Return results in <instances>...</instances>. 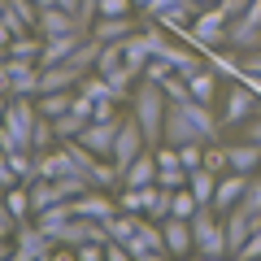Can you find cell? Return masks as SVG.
I'll return each mask as SVG.
<instances>
[{"label":"cell","mask_w":261,"mask_h":261,"mask_svg":"<svg viewBox=\"0 0 261 261\" xmlns=\"http://www.w3.org/2000/svg\"><path fill=\"white\" fill-rule=\"evenodd\" d=\"M166 87L152 83V79H140L135 83V96H130V113H135V122H140L144 140L148 144H161V126H166Z\"/></svg>","instance_id":"6da1fadb"},{"label":"cell","mask_w":261,"mask_h":261,"mask_svg":"<svg viewBox=\"0 0 261 261\" xmlns=\"http://www.w3.org/2000/svg\"><path fill=\"white\" fill-rule=\"evenodd\" d=\"M35 96H9V109L0 118V148L13 152V148H31V130H35Z\"/></svg>","instance_id":"7a4b0ae2"},{"label":"cell","mask_w":261,"mask_h":261,"mask_svg":"<svg viewBox=\"0 0 261 261\" xmlns=\"http://www.w3.org/2000/svg\"><path fill=\"white\" fill-rule=\"evenodd\" d=\"M192 235H196V257H200V261L231 257V244H226V222H222V214H214L209 205H200V209L192 214Z\"/></svg>","instance_id":"3957f363"},{"label":"cell","mask_w":261,"mask_h":261,"mask_svg":"<svg viewBox=\"0 0 261 261\" xmlns=\"http://www.w3.org/2000/svg\"><path fill=\"white\" fill-rule=\"evenodd\" d=\"M226 22H231V18H226L218 5H209V9H200V13L192 18V27L183 31V39H187L192 48H200V53H209V48H218V44L226 39Z\"/></svg>","instance_id":"277c9868"},{"label":"cell","mask_w":261,"mask_h":261,"mask_svg":"<svg viewBox=\"0 0 261 261\" xmlns=\"http://www.w3.org/2000/svg\"><path fill=\"white\" fill-rule=\"evenodd\" d=\"M126 252L130 261H166L170 248H166V231H161V222H152L148 214L140 218V231L126 240Z\"/></svg>","instance_id":"5b68a950"},{"label":"cell","mask_w":261,"mask_h":261,"mask_svg":"<svg viewBox=\"0 0 261 261\" xmlns=\"http://www.w3.org/2000/svg\"><path fill=\"white\" fill-rule=\"evenodd\" d=\"M226 39L235 48H248V53L261 48V0H248V9L226 22Z\"/></svg>","instance_id":"8992f818"},{"label":"cell","mask_w":261,"mask_h":261,"mask_svg":"<svg viewBox=\"0 0 261 261\" xmlns=\"http://www.w3.org/2000/svg\"><path fill=\"white\" fill-rule=\"evenodd\" d=\"M13 261H53V240L39 231L35 222H18L13 231Z\"/></svg>","instance_id":"52a82bcc"},{"label":"cell","mask_w":261,"mask_h":261,"mask_svg":"<svg viewBox=\"0 0 261 261\" xmlns=\"http://www.w3.org/2000/svg\"><path fill=\"white\" fill-rule=\"evenodd\" d=\"M122 122H126V118H118V113H113V118H92L83 126V135H79V144L92 148L96 157H113V140H118Z\"/></svg>","instance_id":"ba28073f"},{"label":"cell","mask_w":261,"mask_h":261,"mask_svg":"<svg viewBox=\"0 0 261 261\" xmlns=\"http://www.w3.org/2000/svg\"><path fill=\"white\" fill-rule=\"evenodd\" d=\"M148 148V140H144V130H140V122H135V113H130L126 122H122V130H118V140H113V166L118 170H126L130 161L140 157V152Z\"/></svg>","instance_id":"9c48e42d"},{"label":"cell","mask_w":261,"mask_h":261,"mask_svg":"<svg viewBox=\"0 0 261 261\" xmlns=\"http://www.w3.org/2000/svg\"><path fill=\"white\" fill-rule=\"evenodd\" d=\"M244 187H248V174H240V170L218 174V192H214V200H209V209L226 218V214H231V209L244 200Z\"/></svg>","instance_id":"30bf717a"},{"label":"cell","mask_w":261,"mask_h":261,"mask_svg":"<svg viewBox=\"0 0 261 261\" xmlns=\"http://www.w3.org/2000/svg\"><path fill=\"white\" fill-rule=\"evenodd\" d=\"M257 100H261V96L252 92V87L244 83V79H235L231 96H226V109H222V126H235V122L252 118V113H257Z\"/></svg>","instance_id":"8fae6325"},{"label":"cell","mask_w":261,"mask_h":261,"mask_svg":"<svg viewBox=\"0 0 261 261\" xmlns=\"http://www.w3.org/2000/svg\"><path fill=\"white\" fill-rule=\"evenodd\" d=\"M187 174H192V170L178 161V148L161 140L157 144V183L161 187H187Z\"/></svg>","instance_id":"7c38bea8"},{"label":"cell","mask_w":261,"mask_h":261,"mask_svg":"<svg viewBox=\"0 0 261 261\" xmlns=\"http://www.w3.org/2000/svg\"><path fill=\"white\" fill-rule=\"evenodd\" d=\"M70 209H74L79 218H96V222H109V218L118 214V205H113L100 187H87L83 196H74V200H70Z\"/></svg>","instance_id":"4fadbf2b"},{"label":"cell","mask_w":261,"mask_h":261,"mask_svg":"<svg viewBox=\"0 0 261 261\" xmlns=\"http://www.w3.org/2000/svg\"><path fill=\"white\" fill-rule=\"evenodd\" d=\"M161 231H166V248H170V257H187V252H196L192 218H174V214H170L166 222H161Z\"/></svg>","instance_id":"5bb4252c"},{"label":"cell","mask_w":261,"mask_h":261,"mask_svg":"<svg viewBox=\"0 0 261 261\" xmlns=\"http://www.w3.org/2000/svg\"><path fill=\"white\" fill-rule=\"evenodd\" d=\"M9 96H39V61L9 57Z\"/></svg>","instance_id":"9a60e30c"},{"label":"cell","mask_w":261,"mask_h":261,"mask_svg":"<svg viewBox=\"0 0 261 261\" xmlns=\"http://www.w3.org/2000/svg\"><path fill=\"white\" fill-rule=\"evenodd\" d=\"M35 31H39L44 39H57V35H70V31H83V27H79L74 13H65V9H57V5H48V9H39Z\"/></svg>","instance_id":"2e32d148"},{"label":"cell","mask_w":261,"mask_h":261,"mask_svg":"<svg viewBox=\"0 0 261 261\" xmlns=\"http://www.w3.org/2000/svg\"><path fill=\"white\" fill-rule=\"evenodd\" d=\"M257 226H261V214H248V209H240V205L226 214V244H231V257L240 252V244L248 240Z\"/></svg>","instance_id":"e0dca14e"},{"label":"cell","mask_w":261,"mask_h":261,"mask_svg":"<svg viewBox=\"0 0 261 261\" xmlns=\"http://www.w3.org/2000/svg\"><path fill=\"white\" fill-rule=\"evenodd\" d=\"M122 183H126V187H148V183H157V152L144 148L140 157L122 170Z\"/></svg>","instance_id":"ac0fdd59"},{"label":"cell","mask_w":261,"mask_h":261,"mask_svg":"<svg viewBox=\"0 0 261 261\" xmlns=\"http://www.w3.org/2000/svg\"><path fill=\"white\" fill-rule=\"evenodd\" d=\"M226 157H231V170H240V174H257V170H261V144H252V140L226 144Z\"/></svg>","instance_id":"d6986e66"},{"label":"cell","mask_w":261,"mask_h":261,"mask_svg":"<svg viewBox=\"0 0 261 261\" xmlns=\"http://www.w3.org/2000/svg\"><path fill=\"white\" fill-rule=\"evenodd\" d=\"M70 218H74L70 200H57V205H48V209H39V214H35V226H39V231H44L48 240L57 244V231H61V226L70 222Z\"/></svg>","instance_id":"ffe728a7"},{"label":"cell","mask_w":261,"mask_h":261,"mask_svg":"<svg viewBox=\"0 0 261 261\" xmlns=\"http://www.w3.org/2000/svg\"><path fill=\"white\" fill-rule=\"evenodd\" d=\"M161 61H166L170 70H174V74H183V79H192L196 70H205V65H200V57L192 53V44H187V48H174V44H166V48H161Z\"/></svg>","instance_id":"44dd1931"},{"label":"cell","mask_w":261,"mask_h":261,"mask_svg":"<svg viewBox=\"0 0 261 261\" xmlns=\"http://www.w3.org/2000/svg\"><path fill=\"white\" fill-rule=\"evenodd\" d=\"M130 31H135V18H130V13H118V18H96L92 35L105 39V44H113V39H126Z\"/></svg>","instance_id":"7402d4cb"},{"label":"cell","mask_w":261,"mask_h":261,"mask_svg":"<svg viewBox=\"0 0 261 261\" xmlns=\"http://www.w3.org/2000/svg\"><path fill=\"white\" fill-rule=\"evenodd\" d=\"M122 53H126V65L135 74H144V65L152 61V48H148V39H144V31H130V35L122 39Z\"/></svg>","instance_id":"603a6c76"},{"label":"cell","mask_w":261,"mask_h":261,"mask_svg":"<svg viewBox=\"0 0 261 261\" xmlns=\"http://www.w3.org/2000/svg\"><path fill=\"white\" fill-rule=\"evenodd\" d=\"M196 13H200V9H196L192 0H183V5H170V9H157L152 18H157V27H170V31H187Z\"/></svg>","instance_id":"cb8c5ba5"},{"label":"cell","mask_w":261,"mask_h":261,"mask_svg":"<svg viewBox=\"0 0 261 261\" xmlns=\"http://www.w3.org/2000/svg\"><path fill=\"white\" fill-rule=\"evenodd\" d=\"M152 200H157V183H148V187H122L118 209H126V214H148Z\"/></svg>","instance_id":"d4e9b609"},{"label":"cell","mask_w":261,"mask_h":261,"mask_svg":"<svg viewBox=\"0 0 261 261\" xmlns=\"http://www.w3.org/2000/svg\"><path fill=\"white\" fill-rule=\"evenodd\" d=\"M187 187H192V196L200 200V205H209L214 200V192H218V174L209 166H196L192 174H187Z\"/></svg>","instance_id":"484cf974"},{"label":"cell","mask_w":261,"mask_h":261,"mask_svg":"<svg viewBox=\"0 0 261 261\" xmlns=\"http://www.w3.org/2000/svg\"><path fill=\"white\" fill-rule=\"evenodd\" d=\"M70 105H74V87H65V92H39L35 96V109L44 113V118H61Z\"/></svg>","instance_id":"4316f807"},{"label":"cell","mask_w":261,"mask_h":261,"mask_svg":"<svg viewBox=\"0 0 261 261\" xmlns=\"http://www.w3.org/2000/svg\"><path fill=\"white\" fill-rule=\"evenodd\" d=\"M39 53H44V35H13L9 48H5V57H18V61H39Z\"/></svg>","instance_id":"83f0119b"},{"label":"cell","mask_w":261,"mask_h":261,"mask_svg":"<svg viewBox=\"0 0 261 261\" xmlns=\"http://www.w3.org/2000/svg\"><path fill=\"white\" fill-rule=\"evenodd\" d=\"M27 196H31V214H39V209H48V205H57V200H61L57 178H35V183L27 187Z\"/></svg>","instance_id":"f1b7e54d"},{"label":"cell","mask_w":261,"mask_h":261,"mask_svg":"<svg viewBox=\"0 0 261 261\" xmlns=\"http://www.w3.org/2000/svg\"><path fill=\"white\" fill-rule=\"evenodd\" d=\"M87 122H92V118H87V113H79L74 105H70V109H65L61 118H53V126H57V140H79Z\"/></svg>","instance_id":"f546056e"},{"label":"cell","mask_w":261,"mask_h":261,"mask_svg":"<svg viewBox=\"0 0 261 261\" xmlns=\"http://www.w3.org/2000/svg\"><path fill=\"white\" fill-rule=\"evenodd\" d=\"M87 178H92V187L109 192L113 183H122V170L113 166V157H96V161H92V170H87Z\"/></svg>","instance_id":"4dcf8cb0"},{"label":"cell","mask_w":261,"mask_h":261,"mask_svg":"<svg viewBox=\"0 0 261 261\" xmlns=\"http://www.w3.org/2000/svg\"><path fill=\"white\" fill-rule=\"evenodd\" d=\"M31 148H35V152L57 148V126H53V118H44V113L35 118V130H31Z\"/></svg>","instance_id":"1f68e13d"},{"label":"cell","mask_w":261,"mask_h":261,"mask_svg":"<svg viewBox=\"0 0 261 261\" xmlns=\"http://www.w3.org/2000/svg\"><path fill=\"white\" fill-rule=\"evenodd\" d=\"M187 87H192V100L209 105V100H214V87H218V79H214V70H196V74L187 79Z\"/></svg>","instance_id":"d6a6232c"},{"label":"cell","mask_w":261,"mask_h":261,"mask_svg":"<svg viewBox=\"0 0 261 261\" xmlns=\"http://www.w3.org/2000/svg\"><path fill=\"white\" fill-rule=\"evenodd\" d=\"M196 209H200V200L192 196V187H174V192H170V214L174 218H192Z\"/></svg>","instance_id":"836d02e7"},{"label":"cell","mask_w":261,"mask_h":261,"mask_svg":"<svg viewBox=\"0 0 261 261\" xmlns=\"http://www.w3.org/2000/svg\"><path fill=\"white\" fill-rule=\"evenodd\" d=\"M5 209H9L18 222H27V214H31V196H27V187H22V183L5 192Z\"/></svg>","instance_id":"e575fe53"},{"label":"cell","mask_w":261,"mask_h":261,"mask_svg":"<svg viewBox=\"0 0 261 261\" xmlns=\"http://www.w3.org/2000/svg\"><path fill=\"white\" fill-rule=\"evenodd\" d=\"M118 65H126V53H122V39H113V44L100 48V61H96V70H100V74H113Z\"/></svg>","instance_id":"d590c367"},{"label":"cell","mask_w":261,"mask_h":261,"mask_svg":"<svg viewBox=\"0 0 261 261\" xmlns=\"http://www.w3.org/2000/svg\"><path fill=\"white\" fill-rule=\"evenodd\" d=\"M205 166L214 170V174H226V170H231V157H226V144H205Z\"/></svg>","instance_id":"8d00e7d4"},{"label":"cell","mask_w":261,"mask_h":261,"mask_svg":"<svg viewBox=\"0 0 261 261\" xmlns=\"http://www.w3.org/2000/svg\"><path fill=\"white\" fill-rule=\"evenodd\" d=\"M240 209H248V214H261V174H248V187H244Z\"/></svg>","instance_id":"74e56055"},{"label":"cell","mask_w":261,"mask_h":261,"mask_svg":"<svg viewBox=\"0 0 261 261\" xmlns=\"http://www.w3.org/2000/svg\"><path fill=\"white\" fill-rule=\"evenodd\" d=\"M257 257H261V226L240 244V252H235V261H257Z\"/></svg>","instance_id":"f35d334b"},{"label":"cell","mask_w":261,"mask_h":261,"mask_svg":"<svg viewBox=\"0 0 261 261\" xmlns=\"http://www.w3.org/2000/svg\"><path fill=\"white\" fill-rule=\"evenodd\" d=\"M178 161H183L187 170L205 166V144H183V148H178Z\"/></svg>","instance_id":"ab89813d"},{"label":"cell","mask_w":261,"mask_h":261,"mask_svg":"<svg viewBox=\"0 0 261 261\" xmlns=\"http://www.w3.org/2000/svg\"><path fill=\"white\" fill-rule=\"evenodd\" d=\"M170 74H174V70H170V65L161 61V57H152V61L144 65V74H140V79H152V83H166Z\"/></svg>","instance_id":"60d3db41"},{"label":"cell","mask_w":261,"mask_h":261,"mask_svg":"<svg viewBox=\"0 0 261 261\" xmlns=\"http://www.w3.org/2000/svg\"><path fill=\"white\" fill-rule=\"evenodd\" d=\"M9 5L18 9V18L27 22L31 31H35V22H39V5H35V0H9Z\"/></svg>","instance_id":"b9f144b4"},{"label":"cell","mask_w":261,"mask_h":261,"mask_svg":"<svg viewBox=\"0 0 261 261\" xmlns=\"http://www.w3.org/2000/svg\"><path fill=\"white\" fill-rule=\"evenodd\" d=\"M118 13H135L130 0H100V18H118Z\"/></svg>","instance_id":"7bdbcfd3"},{"label":"cell","mask_w":261,"mask_h":261,"mask_svg":"<svg viewBox=\"0 0 261 261\" xmlns=\"http://www.w3.org/2000/svg\"><path fill=\"white\" fill-rule=\"evenodd\" d=\"M13 231H18V218L0 205V240H13Z\"/></svg>","instance_id":"ee69618b"},{"label":"cell","mask_w":261,"mask_h":261,"mask_svg":"<svg viewBox=\"0 0 261 261\" xmlns=\"http://www.w3.org/2000/svg\"><path fill=\"white\" fill-rule=\"evenodd\" d=\"M218 9H222L226 18H240V13L248 9V0H218Z\"/></svg>","instance_id":"f6af8a7d"},{"label":"cell","mask_w":261,"mask_h":261,"mask_svg":"<svg viewBox=\"0 0 261 261\" xmlns=\"http://www.w3.org/2000/svg\"><path fill=\"white\" fill-rule=\"evenodd\" d=\"M244 140H252V144H261V118H252V122H248V135H244Z\"/></svg>","instance_id":"bcb514c9"},{"label":"cell","mask_w":261,"mask_h":261,"mask_svg":"<svg viewBox=\"0 0 261 261\" xmlns=\"http://www.w3.org/2000/svg\"><path fill=\"white\" fill-rule=\"evenodd\" d=\"M79 5L83 0H57V9H65V13H79Z\"/></svg>","instance_id":"7dc6e473"},{"label":"cell","mask_w":261,"mask_h":261,"mask_svg":"<svg viewBox=\"0 0 261 261\" xmlns=\"http://www.w3.org/2000/svg\"><path fill=\"white\" fill-rule=\"evenodd\" d=\"M170 5H183V0H152V9H148V13H157V9H170Z\"/></svg>","instance_id":"c3c4849f"},{"label":"cell","mask_w":261,"mask_h":261,"mask_svg":"<svg viewBox=\"0 0 261 261\" xmlns=\"http://www.w3.org/2000/svg\"><path fill=\"white\" fill-rule=\"evenodd\" d=\"M5 257H13V244L9 240H0V261H5Z\"/></svg>","instance_id":"681fc988"},{"label":"cell","mask_w":261,"mask_h":261,"mask_svg":"<svg viewBox=\"0 0 261 261\" xmlns=\"http://www.w3.org/2000/svg\"><path fill=\"white\" fill-rule=\"evenodd\" d=\"M5 109H9V92H0V118H5Z\"/></svg>","instance_id":"f907efd6"},{"label":"cell","mask_w":261,"mask_h":261,"mask_svg":"<svg viewBox=\"0 0 261 261\" xmlns=\"http://www.w3.org/2000/svg\"><path fill=\"white\" fill-rule=\"evenodd\" d=\"M130 5H135V9H152V0H130Z\"/></svg>","instance_id":"816d5d0a"},{"label":"cell","mask_w":261,"mask_h":261,"mask_svg":"<svg viewBox=\"0 0 261 261\" xmlns=\"http://www.w3.org/2000/svg\"><path fill=\"white\" fill-rule=\"evenodd\" d=\"M192 5L196 9H209V5H218V0H192Z\"/></svg>","instance_id":"f5cc1de1"},{"label":"cell","mask_w":261,"mask_h":261,"mask_svg":"<svg viewBox=\"0 0 261 261\" xmlns=\"http://www.w3.org/2000/svg\"><path fill=\"white\" fill-rule=\"evenodd\" d=\"M5 192H9V187H0V205H5Z\"/></svg>","instance_id":"db71d44e"},{"label":"cell","mask_w":261,"mask_h":261,"mask_svg":"<svg viewBox=\"0 0 261 261\" xmlns=\"http://www.w3.org/2000/svg\"><path fill=\"white\" fill-rule=\"evenodd\" d=\"M0 9H5V0H0Z\"/></svg>","instance_id":"11a10c76"}]
</instances>
